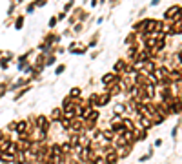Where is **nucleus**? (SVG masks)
Segmentation results:
<instances>
[{
    "label": "nucleus",
    "instance_id": "nucleus-1",
    "mask_svg": "<svg viewBox=\"0 0 182 164\" xmlns=\"http://www.w3.org/2000/svg\"><path fill=\"white\" fill-rule=\"evenodd\" d=\"M120 80H122V77L115 75L113 71H111V73H106V75L100 78V82H102V86L104 87H109V86H113V84H118Z\"/></svg>",
    "mask_w": 182,
    "mask_h": 164
},
{
    "label": "nucleus",
    "instance_id": "nucleus-2",
    "mask_svg": "<svg viewBox=\"0 0 182 164\" xmlns=\"http://www.w3.org/2000/svg\"><path fill=\"white\" fill-rule=\"evenodd\" d=\"M67 51L73 55H84L87 51V46L82 42H71L69 44V47H67Z\"/></svg>",
    "mask_w": 182,
    "mask_h": 164
},
{
    "label": "nucleus",
    "instance_id": "nucleus-3",
    "mask_svg": "<svg viewBox=\"0 0 182 164\" xmlns=\"http://www.w3.org/2000/svg\"><path fill=\"white\" fill-rule=\"evenodd\" d=\"M27 131H31L29 120H18V122H17V128H15V133H17V135H24V133H27Z\"/></svg>",
    "mask_w": 182,
    "mask_h": 164
},
{
    "label": "nucleus",
    "instance_id": "nucleus-4",
    "mask_svg": "<svg viewBox=\"0 0 182 164\" xmlns=\"http://www.w3.org/2000/svg\"><path fill=\"white\" fill-rule=\"evenodd\" d=\"M128 64H129V60H117L115 66H113V73L122 77L126 73V69H128Z\"/></svg>",
    "mask_w": 182,
    "mask_h": 164
},
{
    "label": "nucleus",
    "instance_id": "nucleus-5",
    "mask_svg": "<svg viewBox=\"0 0 182 164\" xmlns=\"http://www.w3.org/2000/svg\"><path fill=\"white\" fill-rule=\"evenodd\" d=\"M47 117L51 120V124H60V120L64 119V111H62V108H53L51 115H47Z\"/></svg>",
    "mask_w": 182,
    "mask_h": 164
},
{
    "label": "nucleus",
    "instance_id": "nucleus-6",
    "mask_svg": "<svg viewBox=\"0 0 182 164\" xmlns=\"http://www.w3.org/2000/svg\"><path fill=\"white\" fill-rule=\"evenodd\" d=\"M58 42H60V35H57V33H47L44 37V44L49 46V47H53L55 44H58Z\"/></svg>",
    "mask_w": 182,
    "mask_h": 164
},
{
    "label": "nucleus",
    "instance_id": "nucleus-7",
    "mask_svg": "<svg viewBox=\"0 0 182 164\" xmlns=\"http://www.w3.org/2000/svg\"><path fill=\"white\" fill-rule=\"evenodd\" d=\"M111 95H107L106 91L104 93H100V97H98V102H96V106H95V109H100V108H104V106H107L109 102H111Z\"/></svg>",
    "mask_w": 182,
    "mask_h": 164
},
{
    "label": "nucleus",
    "instance_id": "nucleus-8",
    "mask_svg": "<svg viewBox=\"0 0 182 164\" xmlns=\"http://www.w3.org/2000/svg\"><path fill=\"white\" fill-rule=\"evenodd\" d=\"M51 157H64L62 148H60V144H58V142L49 144V159H51Z\"/></svg>",
    "mask_w": 182,
    "mask_h": 164
},
{
    "label": "nucleus",
    "instance_id": "nucleus-9",
    "mask_svg": "<svg viewBox=\"0 0 182 164\" xmlns=\"http://www.w3.org/2000/svg\"><path fill=\"white\" fill-rule=\"evenodd\" d=\"M60 108H62V111H73L75 109V100H71L69 97H64V100H62V104H60Z\"/></svg>",
    "mask_w": 182,
    "mask_h": 164
},
{
    "label": "nucleus",
    "instance_id": "nucleus-10",
    "mask_svg": "<svg viewBox=\"0 0 182 164\" xmlns=\"http://www.w3.org/2000/svg\"><path fill=\"white\" fill-rule=\"evenodd\" d=\"M102 139H104L107 144H111V142L115 141V133L109 130V128H107V130H102Z\"/></svg>",
    "mask_w": 182,
    "mask_h": 164
},
{
    "label": "nucleus",
    "instance_id": "nucleus-11",
    "mask_svg": "<svg viewBox=\"0 0 182 164\" xmlns=\"http://www.w3.org/2000/svg\"><path fill=\"white\" fill-rule=\"evenodd\" d=\"M67 97L71 98V100H78V98L82 97V89H80V87H71Z\"/></svg>",
    "mask_w": 182,
    "mask_h": 164
},
{
    "label": "nucleus",
    "instance_id": "nucleus-12",
    "mask_svg": "<svg viewBox=\"0 0 182 164\" xmlns=\"http://www.w3.org/2000/svg\"><path fill=\"white\" fill-rule=\"evenodd\" d=\"M104 159H106V162H111V164H115L118 161V153H117V150H113V152H109V153H106L104 155Z\"/></svg>",
    "mask_w": 182,
    "mask_h": 164
},
{
    "label": "nucleus",
    "instance_id": "nucleus-13",
    "mask_svg": "<svg viewBox=\"0 0 182 164\" xmlns=\"http://www.w3.org/2000/svg\"><path fill=\"white\" fill-rule=\"evenodd\" d=\"M60 148H62V153H64V157H67V155H73V146L69 144V142L66 141L60 144Z\"/></svg>",
    "mask_w": 182,
    "mask_h": 164
},
{
    "label": "nucleus",
    "instance_id": "nucleus-14",
    "mask_svg": "<svg viewBox=\"0 0 182 164\" xmlns=\"http://www.w3.org/2000/svg\"><path fill=\"white\" fill-rule=\"evenodd\" d=\"M137 55H139V47H137V46H129L128 47V58L131 62L137 58Z\"/></svg>",
    "mask_w": 182,
    "mask_h": 164
},
{
    "label": "nucleus",
    "instance_id": "nucleus-15",
    "mask_svg": "<svg viewBox=\"0 0 182 164\" xmlns=\"http://www.w3.org/2000/svg\"><path fill=\"white\" fill-rule=\"evenodd\" d=\"M98 97H100V93H91V95L87 97V104L95 108V106H96V102H98Z\"/></svg>",
    "mask_w": 182,
    "mask_h": 164
},
{
    "label": "nucleus",
    "instance_id": "nucleus-16",
    "mask_svg": "<svg viewBox=\"0 0 182 164\" xmlns=\"http://www.w3.org/2000/svg\"><path fill=\"white\" fill-rule=\"evenodd\" d=\"M124 111H126V106H124V104H115V106H113V113L118 115V117H122Z\"/></svg>",
    "mask_w": 182,
    "mask_h": 164
},
{
    "label": "nucleus",
    "instance_id": "nucleus-17",
    "mask_svg": "<svg viewBox=\"0 0 182 164\" xmlns=\"http://www.w3.org/2000/svg\"><path fill=\"white\" fill-rule=\"evenodd\" d=\"M71 122H73V120H69V119H62V120H60V126H62V130L69 133V131H71Z\"/></svg>",
    "mask_w": 182,
    "mask_h": 164
},
{
    "label": "nucleus",
    "instance_id": "nucleus-18",
    "mask_svg": "<svg viewBox=\"0 0 182 164\" xmlns=\"http://www.w3.org/2000/svg\"><path fill=\"white\" fill-rule=\"evenodd\" d=\"M29 89H31V86H27V87H22V89H20V91H18V93H15V100H20V98L24 97V95H26L27 91H29Z\"/></svg>",
    "mask_w": 182,
    "mask_h": 164
},
{
    "label": "nucleus",
    "instance_id": "nucleus-19",
    "mask_svg": "<svg viewBox=\"0 0 182 164\" xmlns=\"http://www.w3.org/2000/svg\"><path fill=\"white\" fill-rule=\"evenodd\" d=\"M24 20H26L24 17H17V20H15V29L17 31H20L22 27H24Z\"/></svg>",
    "mask_w": 182,
    "mask_h": 164
},
{
    "label": "nucleus",
    "instance_id": "nucleus-20",
    "mask_svg": "<svg viewBox=\"0 0 182 164\" xmlns=\"http://www.w3.org/2000/svg\"><path fill=\"white\" fill-rule=\"evenodd\" d=\"M135 40H137V33H131V35L126 37V40H124V42H126V44H133Z\"/></svg>",
    "mask_w": 182,
    "mask_h": 164
},
{
    "label": "nucleus",
    "instance_id": "nucleus-21",
    "mask_svg": "<svg viewBox=\"0 0 182 164\" xmlns=\"http://www.w3.org/2000/svg\"><path fill=\"white\" fill-rule=\"evenodd\" d=\"M64 71H66V66L64 64H58L57 67H55V75H62Z\"/></svg>",
    "mask_w": 182,
    "mask_h": 164
},
{
    "label": "nucleus",
    "instance_id": "nucleus-22",
    "mask_svg": "<svg viewBox=\"0 0 182 164\" xmlns=\"http://www.w3.org/2000/svg\"><path fill=\"white\" fill-rule=\"evenodd\" d=\"M57 24H58V18H57V17H51V18H49V22H47V26H49V29H53L55 26H57Z\"/></svg>",
    "mask_w": 182,
    "mask_h": 164
},
{
    "label": "nucleus",
    "instance_id": "nucleus-23",
    "mask_svg": "<svg viewBox=\"0 0 182 164\" xmlns=\"http://www.w3.org/2000/svg\"><path fill=\"white\" fill-rule=\"evenodd\" d=\"M55 62H57V57H55V55H51V57L46 58V66H53Z\"/></svg>",
    "mask_w": 182,
    "mask_h": 164
},
{
    "label": "nucleus",
    "instance_id": "nucleus-24",
    "mask_svg": "<svg viewBox=\"0 0 182 164\" xmlns=\"http://www.w3.org/2000/svg\"><path fill=\"white\" fill-rule=\"evenodd\" d=\"M96 40H98V35H95V37L89 40V44H87V49H89V47H95V46H96Z\"/></svg>",
    "mask_w": 182,
    "mask_h": 164
},
{
    "label": "nucleus",
    "instance_id": "nucleus-25",
    "mask_svg": "<svg viewBox=\"0 0 182 164\" xmlns=\"http://www.w3.org/2000/svg\"><path fill=\"white\" fill-rule=\"evenodd\" d=\"M35 6H37V7H46V6H47V2H46V0H37V2H35Z\"/></svg>",
    "mask_w": 182,
    "mask_h": 164
},
{
    "label": "nucleus",
    "instance_id": "nucleus-26",
    "mask_svg": "<svg viewBox=\"0 0 182 164\" xmlns=\"http://www.w3.org/2000/svg\"><path fill=\"white\" fill-rule=\"evenodd\" d=\"M35 9H37V6H35V4H27V6H26V11H27V13H33Z\"/></svg>",
    "mask_w": 182,
    "mask_h": 164
},
{
    "label": "nucleus",
    "instance_id": "nucleus-27",
    "mask_svg": "<svg viewBox=\"0 0 182 164\" xmlns=\"http://www.w3.org/2000/svg\"><path fill=\"white\" fill-rule=\"evenodd\" d=\"M73 6H75L73 2H67V4L64 6V13H66V11H69V9H73Z\"/></svg>",
    "mask_w": 182,
    "mask_h": 164
},
{
    "label": "nucleus",
    "instance_id": "nucleus-28",
    "mask_svg": "<svg viewBox=\"0 0 182 164\" xmlns=\"http://www.w3.org/2000/svg\"><path fill=\"white\" fill-rule=\"evenodd\" d=\"M82 31V24H80V22H76L75 24V33H80Z\"/></svg>",
    "mask_w": 182,
    "mask_h": 164
},
{
    "label": "nucleus",
    "instance_id": "nucleus-29",
    "mask_svg": "<svg viewBox=\"0 0 182 164\" xmlns=\"http://www.w3.org/2000/svg\"><path fill=\"white\" fill-rule=\"evenodd\" d=\"M66 17H67V15H66L64 11H62V13H58V15H57V18H58V22H60V20H64Z\"/></svg>",
    "mask_w": 182,
    "mask_h": 164
},
{
    "label": "nucleus",
    "instance_id": "nucleus-30",
    "mask_svg": "<svg viewBox=\"0 0 182 164\" xmlns=\"http://www.w3.org/2000/svg\"><path fill=\"white\" fill-rule=\"evenodd\" d=\"M7 66H9L7 60H2V62H0V67H2V69H7Z\"/></svg>",
    "mask_w": 182,
    "mask_h": 164
},
{
    "label": "nucleus",
    "instance_id": "nucleus-31",
    "mask_svg": "<svg viewBox=\"0 0 182 164\" xmlns=\"http://www.w3.org/2000/svg\"><path fill=\"white\" fill-rule=\"evenodd\" d=\"M4 141H6V135H4V131L0 130V144H2Z\"/></svg>",
    "mask_w": 182,
    "mask_h": 164
},
{
    "label": "nucleus",
    "instance_id": "nucleus-32",
    "mask_svg": "<svg viewBox=\"0 0 182 164\" xmlns=\"http://www.w3.org/2000/svg\"><path fill=\"white\" fill-rule=\"evenodd\" d=\"M155 146H162V139H157L155 141Z\"/></svg>",
    "mask_w": 182,
    "mask_h": 164
},
{
    "label": "nucleus",
    "instance_id": "nucleus-33",
    "mask_svg": "<svg viewBox=\"0 0 182 164\" xmlns=\"http://www.w3.org/2000/svg\"><path fill=\"white\" fill-rule=\"evenodd\" d=\"M179 60L182 62V51H179Z\"/></svg>",
    "mask_w": 182,
    "mask_h": 164
},
{
    "label": "nucleus",
    "instance_id": "nucleus-34",
    "mask_svg": "<svg viewBox=\"0 0 182 164\" xmlns=\"http://www.w3.org/2000/svg\"><path fill=\"white\" fill-rule=\"evenodd\" d=\"M180 15H182V7H180Z\"/></svg>",
    "mask_w": 182,
    "mask_h": 164
},
{
    "label": "nucleus",
    "instance_id": "nucleus-35",
    "mask_svg": "<svg viewBox=\"0 0 182 164\" xmlns=\"http://www.w3.org/2000/svg\"><path fill=\"white\" fill-rule=\"evenodd\" d=\"M106 164H111V162H106Z\"/></svg>",
    "mask_w": 182,
    "mask_h": 164
},
{
    "label": "nucleus",
    "instance_id": "nucleus-36",
    "mask_svg": "<svg viewBox=\"0 0 182 164\" xmlns=\"http://www.w3.org/2000/svg\"><path fill=\"white\" fill-rule=\"evenodd\" d=\"M180 102H182V100H180Z\"/></svg>",
    "mask_w": 182,
    "mask_h": 164
}]
</instances>
